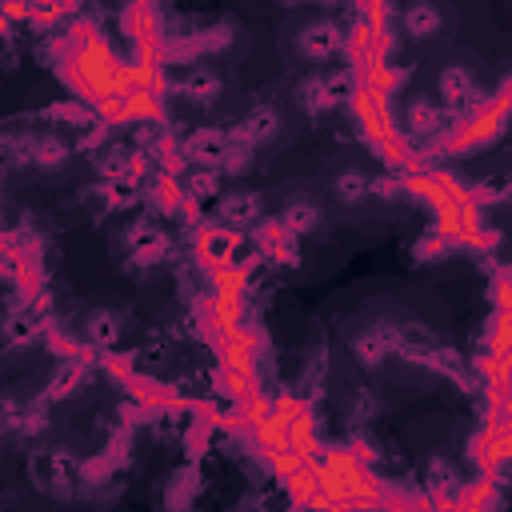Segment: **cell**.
I'll list each match as a JSON object with an SVG mask.
<instances>
[{
    "label": "cell",
    "instance_id": "6da1fadb",
    "mask_svg": "<svg viewBox=\"0 0 512 512\" xmlns=\"http://www.w3.org/2000/svg\"><path fill=\"white\" fill-rule=\"evenodd\" d=\"M508 120H512V88L504 84V88H500L496 96H488L480 108H472L468 116L452 120V128H448V136L440 140V148L452 152V156L476 152V148L492 144L496 136H504Z\"/></svg>",
    "mask_w": 512,
    "mask_h": 512
},
{
    "label": "cell",
    "instance_id": "7a4b0ae2",
    "mask_svg": "<svg viewBox=\"0 0 512 512\" xmlns=\"http://www.w3.org/2000/svg\"><path fill=\"white\" fill-rule=\"evenodd\" d=\"M360 88V68L356 64H340L332 72H308L300 84H296V108L308 116V120H320L336 108H348L352 96Z\"/></svg>",
    "mask_w": 512,
    "mask_h": 512
},
{
    "label": "cell",
    "instance_id": "3957f363",
    "mask_svg": "<svg viewBox=\"0 0 512 512\" xmlns=\"http://www.w3.org/2000/svg\"><path fill=\"white\" fill-rule=\"evenodd\" d=\"M92 172L100 180H108V184H132V188H140L156 172V160H152V152H144L136 144L112 140L100 152H92Z\"/></svg>",
    "mask_w": 512,
    "mask_h": 512
},
{
    "label": "cell",
    "instance_id": "277c9868",
    "mask_svg": "<svg viewBox=\"0 0 512 512\" xmlns=\"http://www.w3.org/2000/svg\"><path fill=\"white\" fill-rule=\"evenodd\" d=\"M452 120H456V116L440 104V96H424V92L408 96V104H404V112H400V128H404V136L420 148V156H424V144H440V140L448 136Z\"/></svg>",
    "mask_w": 512,
    "mask_h": 512
},
{
    "label": "cell",
    "instance_id": "5b68a950",
    "mask_svg": "<svg viewBox=\"0 0 512 512\" xmlns=\"http://www.w3.org/2000/svg\"><path fill=\"white\" fill-rule=\"evenodd\" d=\"M292 48H296L300 60H308V64H324V60L348 52V32H344L340 20H332V16H316V20H304V24L292 32Z\"/></svg>",
    "mask_w": 512,
    "mask_h": 512
},
{
    "label": "cell",
    "instance_id": "8992f818",
    "mask_svg": "<svg viewBox=\"0 0 512 512\" xmlns=\"http://www.w3.org/2000/svg\"><path fill=\"white\" fill-rule=\"evenodd\" d=\"M120 240H124L128 264H136V268H152V264H160V260L172 256V236H168L152 216L128 220L124 232H120Z\"/></svg>",
    "mask_w": 512,
    "mask_h": 512
},
{
    "label": "cell",
    "instance_id": "52a82bcc",
    "mask_svg": "<svg viewBox=\"0 0 512 512\" xmlns=\"http://www.w3.org/2000/svg\"><path fill=\"white\" fill-rule=\"evenodd\" d=\"M436 96H440V104L460 120V116H468L472 108H480L488 96H484V88H480V80H476V72L472 68H464V64H444L440 68V76H436Z\"/></svg>",
    "mask_w": 512,
    "mask_h": 512
},
{
    "label": "cell",
    "instance_id": "ba28073f",
    "mask_svg": "<svg viewBox=\"0 0 512 512\" xmlns=\"http://www.w3.org/2000/svg\"><path fill=\"white\" fill-rule=\"evenodd\" d=\"M240 244H244V232L224 228L220 220H196V228H192V252L212 272L224 268V264H236V248Z\"/></svg>",
    "mask_w": 512,
    "mask_h": 512
},
{
    "label": "cell",
    "instance_id": "9c48e42d",
    "mask_svg": "<svg viewBox=\"0 0 512 512\" xmlns=\"http://www.w3.org/2000/svg\"><path fill=\"white\" fill-rule=\"evenodd\" d=\"M352 360L360 368H380L392 352H400V324L396 320H380V324H368L352 336Z\"/></svg>",
    "mask_w": 512,
    "mask_h": 512
},
{
    "label": "cell",
    "instance_id": "30bf717a",
    "mask_svg": "<svg viewBox=\"0 0 512 512\" xmlns=\"http://www.w3.org/2000/svg\"><path fill=\"white\" fill-rule=\"evenodd\" d=\"M280 128H284L280 108H276V104H268V100H260V104H252V108H248V112L228 128V136H232V144L264 148V144H272V140L280 136Z\"/></svg>",
    "mask_w": 512,
    "mask_h": 512
},
{
    "label": "cell",
    "instance_id": "8fae6325",
    "mask_svg": "<svg viewBox=\"0 0 512 512\" xmlns=\"http://www.w3.org/2000/svg\"><path fill=\"white\" fill-rule=\"evenodd\" d=\"M212 220H220L224 228H236V232H252L264 220V200L252 188L220 192V200L212 204Z\"/></svg>",
    "mask_w": 512,
    "mask_h": 512
},
{
    "label": "cell",
    "instance_id": "7c38bea8",
    "mask_svg": "<svg viewBox=\"0 0 512 512\" xmlns=\"http://www.w3.org/2000/svg\"><path fill=\"white\" fill-rule=\"evenodd\" d=\"M164 92L168 96H180V100H192V104H212L224 92V76L216 68H208V64H192V68L168 76V88Z\"/></svg>",
    "mask_w": 512,
    "mask_h": 512
},
{
    "label": "cell",
    "instance_id": "4fadbf2b",
    "mask_svg": "<svg viewBox=\"0 0 512 512\" xmlns=\"http://www.w3.org/2000/svg\"><path fill=\"white\" fill-rule=\"evenodd\" d=\"M228 148H232L228 128L200 124V128H192V132L180 136V152H184L188 164H212V168H220V160H224Z\"/></svg>",
    "mask_w": 512,
    "mask_h": 512
},
{
    "label": "cell",
    "instance_id": "5bb4252c",
    "mask_svg": "<svg viewBox=\"0 0 512 512\" xmlns=\"http://www.w3.org/2000/svg\"><path fill=\"white\" fill-rule=\"evenodd\" d=\"M252 244H256L260 256H268V260H276V264H296V260H300V236L288 232V228L280 224V216L260 220V224L252 228Z\"/></svg>",
    "mask_w": 512,
    "mask_h": 512
},
{
    "label": "cell",
    "instance_id": "9a60e30c",
    "mask_svg": "<svg viewBox=\"0 0 512 512\" xmlns=\"http://www.w3.org/2000/svg\"><path fill=\"white\" fill-rule=\"evenodd\" d=\"M88 380H92V364H88V356H80V352L72 348V352H64V360L52 368L44 396H48V400H68V396H76Z\"/></svg>",
    "mask_w": 512,
    "mask_h": 512
},
{
    "label": "cell",
    "instance_id": "2e32d148",
    "mask_svg": "<svg viewBox=\"0 0 512 512\" xmlns=\"http://www.w3.org/2000/svg\"><path fill=\"white\" fill-rule=\"evenodd\" d=\"M400 32L408 40H436L444 32V8L436 0H408L400 8Z\"/></svg>",
    "mask_w": 512,
    "mask_h": 512
},
{
    "label": "cell",
    "instance_id": "e0dca14e",
    "mask_svg": "<svg viewBox=\"0 0 512 512\" xmlns=\"http://www.w3.org/2000/svg\"><path fill=\"white\" fill-rule=\"evenodd\" d=\"M72 152H76V140H68L56 128H36L32 132V168H40V172L64 168Z\"/></svg>",
    "mask_w": 512,
    "mask_h": 512
},
{
    "label": "cell",
    "instance_id": "ac0fdd59",
    "mask_svg": "<svg viewBox=\"0 0 512 512\" xmlns=\"http://www.w3.org/2000/svg\"><path fill=\"white\" fill-rule=\"evenodd\" d=\"M184 192H188V212L196 216V204H216L224 192V172L212 164H188L184 168Z\"/></svg>",
    "mask_w": 512,
    "mask_h": 512
},
{
    "label": "cell",
    "instance_id": "d6986e66",
    "mask_svg": "<svg viewBox=\"0 0 512 512\" xmlns=\"http://www.w3.org/2000/svg\"><path fill=\"white\" fill-rule=\"evenodd\" d=\"M276 216H280V224H284L288 232H296L300 240L312 236V232H320V224H324V208H320L312 196H292V200H284Z\"/></svg>",
    "mask_w": 512,
    "mask_h": 512
},
{
    "label": "cell",
    "instance_id": "ffe728a7",
    "mask_svg": "<svg viewBox=\"0 0 512 512\" xmlns=\"http://www.w3.org/2000/svg\"><path fill=\"white\" fill-rule=\"evenodd\" d=\"M80 332H84V344H92V348H116L124 336V316L116 308H92L84 316Z\"/></svg>",
    "mask_w": 512,
    "mask_h": 512
},
{
    "label": "cell",
    "instance_id": "44dd1931",
    "mask_svg": "<svg viewBox=\"0 0 512 512\" xmlns=\"http://www.w3.org/2000/svg\"><path fill=\"white\" fill-rule=\"evenodd\" d=\"M424 484L436 492V500H452V492H460V484H464V472L444 452H432L424 460Z\"/></svg>",
    "mask_w": 512,
    "mask_h": 512
},
{
    "label": "cell",
    "instance_id": "7402d4cb",
    "mask_svg": "<svg viewBox=\"0 0 512 512\" xmlns=\"http://www.w3.org/2000/svg\"><path fill=\"white\" fill-rule=\"evenodd\" d=\"M332 196L340 200V204H364L368 196H372V176L364 172V168H340L336 176H332Z\"/></svg>",
    "mask_w": 512,
    "mask_h": 512
},
{
    "label": "cell",
    "instance_id": "603a6c76",
    "mask_svg": "<svg viewBox=\"0 0 512 512\" xmlns=\"http://www.w3.org/2000/svg\"><path fill=\"white\" fill-rule=\"evenodd\" d=\"M80 4H84V0H32V8H28V28L48 32V28L64 24L68 16H76Z\"/></svg>",
    "mask_w": 512,
    "mask_h": 512
},
{
    "label": "cell",
    "instance_id": "cb8c5ba5",
    "mask_svg": "<svg viewBox=\"0 0 512 512\" xmlns=\"http://www.w3.org/2000/svg\"><path fill=\"white\" fill-rule=\"evenodd\" d=\"M380 412V396H376V388H368V384H352L348 388V424H368L372 416Z\"/></svg>",
    "mask_w": 512,
    "mask_h": 512
},
{
    "label": "cell",
    "instance_id": "d4e9b609",
    "mask_svg": "<svg viewBox=\"0 0 512 512\" xmlns=\"http://www.w3.org/2000/svg\"><path fill=\"white\" fill-rule=\"evenodd\" d=\"M252 156H256V148L232 144V148L224 152V160H220V172H224V176H244V172L252 168Z\"/></svg>",
    "mask_w": 512,
    "mask_h": 512
},
{
    "label": "cell",
    "instance_id": "484cf974",
    "mask_svg": "<svg viewBox=\"0 0 512 512\" xmlns=\"http://www.w3.org/2000/svg\"><path fill=\"white\" fill-rule=\"evenodd\" d=\"M508 88H512V80H508Z\"/></svg>",
    "mask_w": 512,
    "mask_h": 512
}]
</instances>
